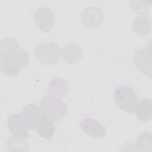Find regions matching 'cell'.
Returning a JSON list of instances; mask_svg holds the SVG:
<instances>
[{
	"mask_svg": "<svg viewBox=\"0 0 152 152\" xmlns=\"http://www.w3.org/2000/svg\"><path fill=\"white\" fill-rule=\"evenodd\" d=\"M28 59L29 55L27 51L20 49L12 54L1 56L0 70L7 76H16L27 66Z\"/></svg>",
	"mask_w": 152,
	"mask_h": 152,
	"instance_id": "cell-1",
	"label": "cell"
},
{
	"mask_svg": "<svg viewBox=\"0 0 152 152\" xmlns=\"http://www.w3.org/2000/svg\"><path fill=\"white\" fill-rule=\"evenodd\" d=\"M40 104L43 115L53 122L61 121L66 115V104L61 99L51 96H45Z\"/></svg>",
	"mask_w": 152,
	"mask_h": 152,
	"instance_id": "cell-2",
	"label": "cell"
},
{
	"mask_svg": "<svg viewBox=\"0 0 152 152\" xmlns=\"http://www.w3.org/2000/svg\"><path fill=\"white\" fill-rule=\"evenodd\" d=\"M34 54L40 63L45 65H50L58 61L61 54V49L59 45L55 42L42 43L36 46Z\"/></svg>",
	"mask_w": 152,
	"mask_h": 152,
	"instance_id": "cell-3",
	"label": "cell"
},
{
	"mask_svg": "<svg viewBox=\"0 0 152 152\" xmlns=\"http://www.w3.org/2000/svg\"><path fill=\"white\" fill-rule=\"evenodd\" d=\"M113 97L115 102L122 110L130 114L135 107L137 97L135 91L128 86H121L115 89Z\"/></svg>",
	"mask_w": 152,
	"mask_h": 152,
	"instance_id": "cell-4",
	"label": "cell"
},
{
	"mask_svg": "<svg viewBox=\"0 0 152 152\" xmlns=\"http://www.w3.org/2000/svg\"><path fill=\"white\" fill-rule=\"evenodd\" d=\"M34 20L37 27L42 31L49 32L54 24L53 13L48 8L42 7L36 10Z\"/></svg>",
	"mask_w": 152,
	"mask_h": 152,
	"instance_id": "cell-5",
	"label": "cell"
},
{
	"mask_svg": "<svg viewBox=\"0 0 152 152\" xmlns=\"http://www.w3.org/2000/svg\"><path fill=\"white\" fill-rule=\"evenodd\" d=\"M21 116L29 129H33L44 115L40 106L35 103L26 105L21 112Z\"/></svg>",
	"mask_w": 152,
	"mask_h": 152,
	"instance_id": "cell-6",
	"label": "cell"
},
{
	"mask_svg": "<svg viewBox=\"0 0 152 152\" xmlns=\"http://www.w3.org/2000/svg\"><path fill=\"white\" fill-rule=\"evenodd\" d=\"M7 126L13 136L26 138L29 137V129L21 115L17 113L11 115L7 119Z\"/></svg>",
	"mask_w": 152,
	"mask_h": 152,
	"instance_id": "cell-7",
	"label": "cell"
},
{
	"mask_svg": "<svg viewBox=\"0 0 152 152\" xmlns=\"http://www.w3.org/2000/svg\"><path fill=\"white\" fill-rule=\"evenodd\" d=\"M80 127L87 135L93 138H101L106 135L104 125L97 120L90 118H83L80 122Z\"/></svg>",
	"mask_w": 152,
	"mask_h": 152,
	"instance_id": "cell-8",
	"label": "cell"
},
{
	"mask_svg": "<svg viewBox=\"0 0 152 152\" xmlns=\"http://www.w3.org/2000/svg\"><path fill=\"white\" fill-rule=\"evenodd\" d=\"M104 14L96 7L89 6L86 8L81 14V20L83 24L91 28L99 27L103 22Z\"/></svg>",
	"mask_w": 152,
	"mask_h": 152,
	"instance_id": "cell-9",
	"label": "cell"
},
{
	"mask_svg": "<svg viewBox=\"0 0 152 152\" xmlns=\"http://www.w3.org/2000/svg\"><path fill=\"white\" fill-rule=\"evenodd\" d=\"M134 62L137 68L143 74L151 75V55L150 50L139 49L135 51Z\"/></svg>",
	"mask_w": 152,
	"mask_h": 152,
	"instance_id": "cell-10",
	"label": "cell"
},
{
	"mask_svg": "<svg viewBox=\"0 0 152 152\" xmlns=\"http://www.w3.org/2000/svg\"><path fill=\"white\" fill-rule=\"evenodd\" d=\"M68 91V84L63 78L56 77L50 81L48 85V92L51 96L62 99L67 95Z\"/></svg>",
	"mask_w": 152,
	"mask_h": 152,
	"instance_id": "cell-11",
	"label": "cell"
},
{
	"mask_svg": "<svg viewBox=\"0 0 152 152\" xmlns=\"http://www.w3.org/2000/svg\"><path fill=\"white\" fill-rule=\"evenodd\" d=\"M152 102L150 99H142L139 100L134 108L136 117L140 121L147 122L151 119Z\"/></svg>",
	"mask_w": 152,
	"mask_h": 152,
	"instance_id": "cell-12",
	"label": "cell"
},
{
	"mask_svg": "<svg viewBox=\"0 0 152 152\" xmlns=\"http://www.w3.org/2000/svg\"><path fill=\"white\" fill-rule=\"evenodd\" d=\"M63 60L68 64H72L78 62L83 56V51L77 45L68 44L64 46L61 50Z\"/></svg>",
	"mask_w": 152,
	"mask_h": 152,
	"instance_id": "cell-13",
	"label": "cell"
},
{
	"mask_svg": "<svg viewBox=\"0 0 152 152\" xmlns=\"http://www.w3.org/2000/svg\"><path fill=\"white\" fill-rule=\"evenodd\" d=\"M35 129L38 135L45 140L50 139L55 132L53 121L45 115L38 122Z\"/></svg>",
	"mask_w": 152,
	"mask_h": 152,
	"instance_id": "cell-14",
	"label": "cell"
},
{
	"mask_svg": "<svg viewBox=\"0 0 152 152\" xmlns=\"http://www.w3.org/2000/svg\"><path fill=\"white\" fill-rule=\"evenodd\" d=\"M132 27L136 34L140 36H145L151 31V21L147 17L138 16L132 21Z\"/></svg>",
	"mask_w": 152,
	"mask_h": 152,
	"instance_id": "cell-15",
	"label": "cell"
},
{
	"mask_svg": "<svg viewBox=\"0 0 152 152\" xmlns=\"http://www.w3.org/2000/svg\"><path fill=\"white\" fill-rule=\"evenodd\" d=\"M20 47L19 42L15 39L11 37L4 38L0 43L1 56L12 54L20 50Z\"/></svg>",
	"mask_w": 152,
	"mask_h": 152,
	"instance_id": "cell-16",
	"label": "cell"
},
{
	"mask_svg": "<svg viewBox=\"0 0 152 152\" xmlns=\"http://www.w3.org/2000/svg\"><path fill=\"white\" fill-rule=\"evenodd\" d=\"M7 147L9 151H25L29 148L27 138L12 136L7 142Z\"/></svg>",
	"mask_w": 152,
	"mask_h": 152,
	"instance_id": "cell-17",
	"label": "cell"
},
{
	"mask_svg": "<svg viewBox=\"0 0 152 152\" xmlns=\"http://www.w3.org/2000/svg\"><path fill=\"white\" fill-rule=\"evenodd\" d=\"M151 132L145 131L141 134L136 140L135 147L140 151H151Z\"/></svg>",
	"mask_w": 152,
	"mask_h": 152,
	"instance_id": "cell-18",
	"label": "cell"
},
{
	"mask_svg": "<svg viewBox=\"0 0 152 152\" xmlns=\"http://www.w3.org/2000/svg\"><path fill=\"white\" fill-rule=\"evenodd\" d=\"M151 4V1H131L129 2L131 10L139 16H144L147 14Z\"/></svg>",
	"mask_w": 152,
	"mask_h": 152,
	"instance_id": "cell-19",
	"label": "cell"
}]
</instances>
